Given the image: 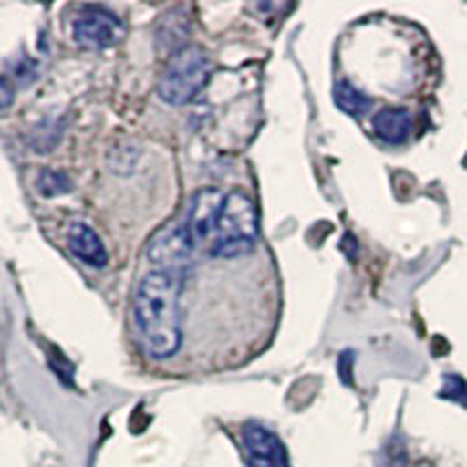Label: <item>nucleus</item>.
I'll return each mask as SVG.
<instances>
[{
	"instance_id": "nucleus-12",
	"label": "nucleus",
	"mask_w": 467,
	"mask_h": 467,
	"mask_svg": "<svg viewBox=\"0 0 467 467\" xmlns=\"http://www.w3.org/2000/svg\"><path fill=\"white\" fill-rule=\"evenodd\" d=\"M37 190L43 192L45 197H61V194H68L73 190V181L64 171L45 169L37 178Z\"/></svg>"
},
{
	"instance_id": "nucleus-16",
	"label": "nucleus",
	"mask_w": 467,
	"mask_h": 467,
	"mask_svg": "<svg viewBox=\"0 0 467 467\" xmlns=\"http://www.w3.org/2000/svg\"><path fill=\"white\" fill-rule=\"evenodd\" d=\"M0 85H3V103H0V106H3V110H7V108H10V103H12L10 75H3V82H0Z\"/></svg>"
},
{
	"instance_id": "nucleus-13",
	"label": "nucleus",
	"mask_w": 467,
	"mask_h": 467,
	"mask_svg": "<svg viewBox=\"0 0 467 467\" xmlns=\"http://www.w3.org/2000/svg\"><path fill=\"white\" fill-rule=\"evenodd\" d=\"M58 139H61V124H54L49 119L33 133V148H36V152H49V148L57 145Z\"/></svg>"
},
{
	"instance_id": "nucleus-7",
	"label": "nucleus",
	"mask_w": 467,
	"mask_h": 467,
	"mask_svg": "<svg viewBox=\"0 0 467 467\" xmlns=\"http://www.w3.org/2000/svg\"><path fill=\"white\" fill-rule=\"evenodd\" d=\"M248 467H290L283 441L260 423H245L241 431Z\"/></svg>"
},
{
	"instance_id": "nucleus-6",
	"label": "nucleus",
	"mask_w": 467,
	"mask_h": 467,
	"mask_svg": "<svg viewBox=\"0 0 467 467\" xmlns=\"http://www.w3.org/2000/svg\"><path fill=\"white\" fill-rule=\"evenodd\" d=\"M224 194L218 187H203L192 197L190 208H187V229H190L194 244H206L211 241L215 224H218L220 211L224 206Z\"/></svg>"
},
{
	"instance_id": "nucleus-8",
	"label": "nucleus",
	"mask_w": 467,
	"mask_h": 467,
	"mask_svg": "<svg viewBox=\"0 0 467 467\" xmlns=\"http://www.w3.org/2000/svg\"><path fill=\"white\" fill-rule=\"evenodd\" d=\"M68 245L70 253L87 266L103 269L108 265V250L103 245L101 236L96 234L94 227L87 223H73L68 227Z\"/></svg>"
},
{
	"instance_id": "nucleus-11",
	"label": "nucleus",
	"mask_w": 467,
	"mask_h": 467,
	"mask_svg": "<svg viewBox=\"0 0 467 467\" xmlns=\"http://www.w3.org/2000/svg\"><path fill=\"white\" fill-rule=\"evenodd\" d=\"M335 103L341 112H346L350 117L365 115L372 108V99L362 94L358 87H353L346 80H339L335 85Z\"/></svg>"
},
{
	"instance_id": "nucleus-2",
	"label": "nucleus",
	"mask_w": 467,
	"mask_h": 467,
	"mask_svg": "<svg viewBox=\"0 0 467 467\" xmlns=\"http://www.w3.org/2000/svg\"><path fill=\"white\" fill-rule=\"evenodd\" d=\"M257 208L244 192H229L220 211L218 224L208 241V253L220 260H236L248 255L257 244Z\"/></svg>"
},
{
	"instance_id": "nucleus-4",
	"label": "nucleus",
	"mask_w": 467,
	"mask_h": 467,
	"mask_svg": "<svg viewBox=\"0 0 467 467\" xmlns=\"http://www.w3.org/2000/svg\"><path fill=\"white\" fill-rule=\"evenodd\" d=\"M194 239L185 223H166L152 234L148 245V260L152 262L154 271H164L185 281L187 271L192 269V253H194Z\"/></svg>"
},
{
	"instance_id": "nucleus-1",
	"label": "nucleus",
	"mask_w": 467,
	"mask_h": 467,
	"mask_svg": "<svg viewBox=\"0 0 467 467\" xmlns=\"http://www.w3.org/2000/svg\"><path fill=\"white\" fill-rule=\"evenodd\" d=\"M182 278L150 271L136 287L133 318L145 350L157 360L173 358L182 346Z\"/></svg>"
},
{
	"instance_id": "nucleus-14",
	"label": "nucleus",
	"mask_w": 467,
	"mask_h": 467,
	"mask_svg": "<svg viewBox=\"0 0 467 467\" xmlns=\"http://www.w3.org/2000/svg\"><path fill=\"white\" fill-rule=\"evenodd\" d=\"M444 383L446 386H444V390H441V398L461 400L462 404L467 402V386L461 377H456V374H449V377L444 379Z\"/></svg>"
},
{
	"instance_id": "nucleus-5",
	"label": "nucleus",
	"mask_w": 467,
	"mask_h": 467,
	"mask_svg": "<svg viewBox=\"0 0 467 467\" xmlns=\"http://www.w3.org/2000/svg\"><path fill=\"white\" fill-rule=\"evenodd\" d=\"M124 36V24L119 16L101 5L82 7L73 22V40L87 49H106L117 45Z\"/></svg>"
},
{
	"instance_id": "nucleus-10",
	"label": "nucleus",
	"mask_w": 467,
	"mask_h": 467,
	"mask_svg": "<svg viewBox=\"0 0 467 467\" xmlns=\"http://www.w3.org/2000/svg\"><path fill=\"white\" fill-rule=\"evenodd\" d=\"M190 33V22L185 16H178L175 12H169L166 16H161L160 31H157V43L161 49H169V57L175 54L178 49H182L185 45V37Z\"/></svg>"
},
{
	"instance_id": "nucleus-9",
	"label": "nucleus",
	"mask_w": 467,
	"mask_h": 467,
	"mask_svg": "<svg viewBox=\"0 0 467 467\" xmlns=\"http://www.w3.org/2000/svg\"><path fill=\"white\" fill-rule=\"evenodd\" d=\"M374 133L388 145H402L411 136L414 119L407 108H383L374 115Z\"/></svg>"
},
{
	"instance_id": "nucleus-15",
	"label": "nucleus",
	"mask_w": 467,
	"mask_h": 467,
	"mask_svg": "<svg viewBox=\"0 0 467 467\" xmlns=\"http://www.w3.org/2000/svg\"><path fill=\"white\" fill-rule=\"evenodd\" d=\"M36 75H37V68L33 61H26V58H24L22 64H16V78H22V85H28Z\"/></svg>"
},
{
	"instance_id": "nucleus-3",
	"label": "nucleus",
	"mask_w": 467,
	"mask_h": 467,
	"mask_svg": "<svg viewBox=\"0 0 467 467\" xmlns=\"http://www.w3.org/2000/svg\"><path fill=\"white\" fill-rule=\"evenodd\" d=\"M211 78V58L199 45H185L169 57L160 78V99L169 106H185L194 101Z\"/></svg>"
}]
</instances>
